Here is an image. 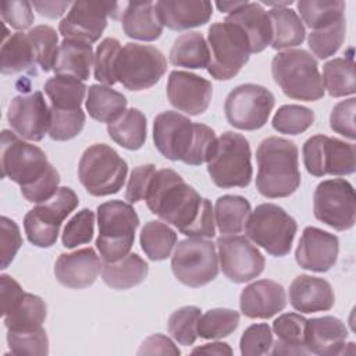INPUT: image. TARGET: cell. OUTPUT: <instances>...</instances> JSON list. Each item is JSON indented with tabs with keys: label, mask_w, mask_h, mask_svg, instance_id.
I'll use <instances>...</instances> for the list:
<instances>
[{
	"label": "cell",
	"mask_w": 356,
	"mask_h": 356,
	"mask_svg": "<svg viewBox=\"0 0 356 356\" xmlns=\"http://www.w3.org/2000/svg\"><path fill=\"white\" fill-rule=\"evenodd\" d=\"M1 171L31 203L46 202L58 191L60 174L44 152L8 129L1 131Z\"/></svg>",
	"instance_id": "2"
},
{
	"label": "cell",
	"mask_w": 356,
	"mask_h": 356,
	"mask_svg": "<svg viewBox=\"0 0 356 356\" xmlns=\"http://www.w3.org/2000/svg\"><path fill=\"white\" fill-rule=\"evenodd\" d=\"M209 74L217 81L234 78L248 63L250 44L246 33L235 24L222 21L209 28Z\"/></svg>",
	"instance_id": "10"
},
{
	"label": "cell",
	"mask_w": 356,
	"mask_h": 356,
	"mask_svg": "<svg viewBox=\"0 0 356 356\" xmlns=\"http://www.w3.org/2000/svg\"><path fill=\"white\" fill-rule=\"evenodd\" d=\"M307 320L296 313H284L273 323L277 341L273 342L271 355H307L305 345Z\"/></svg>",
	"instance_id": "30"
},
{
	"label": "cell",
	"mask_w": 356,
	"mask_h": 356,
	"mask_svg": "<svg viewBox=\"0 0 356 356\" xmlns=\"http://www.w3.org/2000/svg\"><path fill=\"white\" fill-rule=\"evenodd\" d=\"M242 4H243V1H217L216 3V6L218 7V10L221 13H232L234 10L241 7Z\"/></svg>",
	"instance_id": "61"
},
{
	"label": "cell",
	"mask_w": 356,
	"mask_h": 356,
	"mask_svg": "<svg viewBox=\"0 0 356 356\" xmlns=\"http://www.w3.org/2000/svg\"><path fill=\"white\" fill-rule=\"evenodd\" d=\"M149 273L147 263L136 253H128L122 259L102 264V280L113 289H129L145 281Z\"/></svg>",
	"instance_id": "32"
},
{
	"label": "cell",
	"mask_w": 356,
	"mask_h": 356,
	"mask_svg": "<svg viewBox=\"0 0 356 356\" xmlns=\"http://www.w3.org/2000/svg\"><path fill=\"white\" fill-rule=\"evenodd\" d=\"M108 136L128 150H138L146 140V117L138 108L125 110L114 122L107 124Z\"/></svg>",
	"instance_id": "37"
},
{
	"label": "cell",
	"mask_w": 356,
	"mask_h": 356,
	"mask_svg": "<svg viewBox=\"0 0 356 356\" xmlns=\"http://www.w3.org/2000/svg\"><path fill=\"white\" fill-rule=\"evenodd\" d=\"M122 29L128 38L152 42L161 36L163 25L153 1H129L122 11Z\"/></svg>",
	"instance_id": "28"
},
{
	"label": "cell",
	"mask_w": 356,
	"mask_h": 356,
	"mask_svg": "<svg viewBox=\"0 0 356 356\" xmlns=\"http://www.w3.org/2000/svg\"><path fill=\"white\" fill-rule=\"evenodd\" d=\"M0 268H7L14 260L17 252L22 245V238L18 225L11 218L1 216L0 218Z\"/></svg>",
	"instance_id": "53"
},
{
	"label": "cell",
	"mask_w": 356,
	"mask_h": 356,
	"mask_svg": "<svg viewBox=\"0 0 356 356\" xmlns=\"http://www.w3.org/2000/svg\"><path fill=\"white\" fill-rule=\"evenodd\" d=\"M274 104V95L268 89L256 83H243L225 97V118L234 128L256 131L266 125Z\"/></svg>",
	"instance_id": "14"
},
{
	"label": "cell",
	"mask_w": 356,
	"mask_h": 356,
	"mask_svg": "<svg viewBox=\"0 0 356 356\" xmlns=\"http://www.w3.org/2000/svg\"><path fill=\"white\" fill-rule=\"evenodd\" d=\"M93 58L92 44L81 40L64 39L60 43L53 71L56 75H68L79 81H86L90 76Z\"/></svg>",
	"instance_id": "31"
},
{
	"label": "cell",
	"mask_w": 356,
	"mask_h": 356,
	"mask_svg": "<svg viewBox=\"0 0 356 356\" xmlns=\"http://www.w3.org/2000/svg\"><path fill=\"white\" fill-rule=\"evenodd\" d=\"M121 4L115 1H75L60 21L58 31L64 39L93 43L107 26V17H122Z\"/></svg>",
	"instance_id": "17"
},
{
	"label": "cell",
	"mask_w": 356,
	"mask_h": 356,
	"mask_svg": "<svg viewBox=\"0 0 356 356\" xmlns=\"http://www.w3.org/2000/svg\"><path fill=\"white\" fill-rule=\"evenodd\" d=\"M7 343L13 355L49 353V339L43 327L35 331H7Z\"/></svg>",
	"instance_id": "51"
},
{
	"label": "cell",
	"mask_w": 356,
	"mask_h": 356,
	"mask_svg": "<svg viewBox=\"0 0 356 356\" xmlns=\"http://www.w3.org/2000/svg\"><path fill=\"white\" fill-rule=\"evenodd\" d=\"M7 120L19 138L33 142L42 140L50 128V108L43 93L35 90L29 95L15 96L10 102Z\"/></svg>",
	"instance_id": "19"
},
{
	"label": "cell",
	"mask_w": 356,
	"mask_h": 356,
	"mask_svg": "<svg viewBox=\"0 0 356 356\" xmlns=\"http://www.w3.org/2000/svg\"><path fill=\"white\" fill-rule=\"evenodd\" d=\"M35 56L26 33L15 32L3 40L0 51V70L3 74L28 71L36 75Z\"/></svg>",
	"instance_id": "36"
},
{
	"label": "cell",
	"mask_w": 356,
	"mask_h": 356,
	"mask_svg": "<svg viewBox=\"0 0 356 356\" xmlns=\"http://www.w3.org/2000/svg\"><path fill=\"white\" fill-rule=\"evenodd\" d=\"M314 217L325 225L346 231L355 225L356 195L352 184L342 178L320 182L313 195Z\"/></svg>",
	"instance_id": "16"
},
{
	"label": "cell",
	"mask_w": 356,
	"mask_h": 356,
	"mask_svg": "<svg viewBox=\"0 0 356 356\" xmlns=\"http://www.w3.org/2000/svg\"><path fill=\"white\" fill-rule=\"evenodd\" d=\"M102 264L93 248H83L71 253H61L54 264V275L67 288L83 289L96 281Z\"/></svg>",
	"instance_id": "22"
},
{
	"label": "cell",
	"mask_w": 356,
	"mask_h": 356,
	"mask_svg": "<svg viewBox=\"0 0 356 356\" xmlns=\"http://www.w3.org/2000/svg\"><path fill=\"white\" fill-rule=\"evenodd\" d=\"M171 268L175 278L186 286L199 288L211 282L218 274L214 243L196 236L179 241L171 259Z\"/></svg>",
	"instance_id": "13"
},
{
	"label": "cell",
	"mask_w": 356,
	"mask_h": 356,
	"mask_svg": "<svg viewBox=\"0 0 356 356\" xmlns=\"http://www.w3.org/2000/svg\"><path fill=\"white\" fill-rule=\"evenodd\" d=\"M24 293L21 285L10 275H0V299H1V316L10 309V306Z\"/></svg>",
	"instance_id": "58"
},
{
	"label": "cell",
	"mask_w": 356,
	"mask_h": 356,
	"mask_svg": "<svg viewBox=\"0 0 356 356\" xmlns=\"http://www.w3.org/2000/svg\"><path fill=\"white\" fill-rule=\"evenodd\" d=\"M250 211V203L243 196H220L214 206V217L218 231L224 235L239 234L243 229Z\"/></svg>",
	"instance_id": "38"
},
{
	"label": "cell",
	"mask_w": 356,
	"mask_h": 356,
	"mask_svg": "<svg viewBox=\"0 0 356 356\" xmlns=\"http://www.w3.org/2000/svg\"><path fill=\"white\" fill-rule=\"evenodd\" d=\"M127 104V97L111 86L95 83L88 88L86 110L99 122H114L125 113Z\"/></svg>",
	"instance_id": "33"
},
{
	"label": "cell",
	"mask_w": 356,
	"mask_h": 356,
	"mask_svg": "<svg viewBox=\"0 0 356 356\" xmlns=\"http://www.w3.org/2000/svg\"><path fill=\"white\" fill-rule=\"evenodd\" d=\"M200 318V309L197 306H184L177 309L167 323L171 337L184 346H191L197 338V321Z\"/></svg>",
	"instance_id": "48"
},
{
	"label": "cell",
	"mask_w": 356,
	"mask_h": 356,
	"mask_svg": "<svg viewBox=\"0 0 356 356\" xmlns=\"http://www.w3.org/2000/svg\"><path fill=\"white\" fill-rule=\"evenodd\" d=\"M271 74L275 83L291 99L316 102L324 96L317 60L303 49L275 54L271 61Z\"/></svg>",
	"instance_id": "5"
},
{
	"label": "cell",
	"mask_w": 356,
	"mask_h": 356,
	"mask_svg": "<svg viewBox=\"0 0 356 356\" xmlns=\"http://www.w3.org/2000/svg\"><path fill=\"white\" fill-rule=\"evenodd\" d=\"M302 153L307 172L314 177L350 175L356 170L355 145L338 138L314 135L305 142Z\"/></svg>",
	"instance_id": "15"
},
{
	"label": "cell",
	"mask_w": 356,
	"mask_h": 356,
	"mask_svg": "<svg viewBox=\"0 0 356 356\" xmlns=\"http://www.w3.org/2000/svg\"><path fill=\"white\" fill-rule=\"evenodd\" d=\"M86 89L82 81L68 75H56L49 78L44 83V92L50 99L51 107L61 110L82 108L81 104Z\"/></svg>",
	"instance_id": "40"
},
{
	"label": "cell",
	"mask_w": 356,
	"mask_h": 356,
	"mask_svg": "<svg viewBox=\"0 0 356 356\" xmlns=\"http://www.w3.org/2000/svg\"><path fill=\"white\" fill-rule=\"evenodd\" d=\"M86 121L85 111L76 110H61L50 107V128L49 136L53 140H70L81 134Z\"/></svg>",
	"instance_id": "47"
},
{
	"label": "cell",
	"mask_w": 356,
	"mask_h": 356,
	"mask_svg": "<svg viewBox=\"0 0 356 356\" xmlns=\"http://www.w3.org/2000/svg\"><path fill=\"white\" fill-rule=\"evenodd\" d=\"M47 314L44 300L33 293H24L3 314L8 331H35L42 328Z\"/></svg>",
	"instance_id": "29"
},
{
	"label": "cell",
	"mask_w": 356,
	"mask_h": 356,
	"mask_svg": "<svg viewBox=\"0 0 356 356\" xmlns=\"http://www.w3.org/2000/svg\"><path fill=\"white\" fill-rule=\"evenodd\" d=\"M286 306L285 289L271 280H259L241 292L239 307L249 318H270Z\"/></svg>",
	"instance_id": "23"
},
{
	"label": "cell",
	"mask_w": 356,
	"mask_h": 356,
	"mask_svg": "<svg viewBox=\"0 0 356 356\" xmlns=\"http://www.w3.org/2000/svg\"><path fill=\"white\" fill-rule=\"evenodd\" d=\"M348 328L345 323L334 316H323L307 320L305 345L309 353L314 355H342L345 353V339Z\"/></svg>",
	"instance_id": "26"
},
{
	"label": "cell",
	"mask_w": 356,
	"mask_h": 356,
	"mask_svg": "<svg viewBox=\"0 0 356 356\" xmlns=\"http://www.w3.org/2000/svg\"><path fill=\"white\" fill-rule=\"evenodd\" d=\"M273 346V332L268 324L249 325L239 341L241 353L243 356H259L270 353Z\"/></svg>",
	"instance_id": "52"
},
{
	"label": "cell",
	"mask_w": 356,
	"mask_h": 356,
	"mask_svg": "<svg viewBox=\"0 0 356 356\" xmlns=\"http://www.w3.org/2000/svg\"><path fill=\"white\" fill-rule=\"evenodd\" d=\"M97 225L96 248L104 261L113 263L129 253L139 217L131 203L110 200L97 206Z\"/></svg>",
	"instance_id": "6"
},
{
	"label": "cell",
	"mask_w": 356,
	"mask_h": 356,
	"mask_svg": "<svg viewBox=\"0 0 356 356\" xmlns=\"http://www.w3.org/2000/svg\"><path fill=\"white\" fill-rule=\"evenodd\" d=\"M193 355L196 353H204V355H232V349L228 343L224 342H211V343H206L203 346L195 348L192 350Z\"/></svg>",
	"instance_id": "60"
},
{
	"label": "cell",
	"mask_w": 356,
	"mask_h": 356,
	"mask_svg": "<svg viewBox=\"0 0 356 356\" xmlns=\"http://www.w3.org/2000/svg\"><path fill=\"white\" fill-rule=\"evenodd\" d=\"M128 174L127 161L108 145L95 143L81 156L78 178L92 196L120 192Z\"/></svg>",
	"instance_id": "8"
},
{
	"label": "cell",
	"mask_w": 356,
	"mask_h": 356,
	"mask_svg": "<svg viewBox=\"0 0 356 356\" xmlns=\"http://www.w3.org/2000/svg\"><path fill=\"white\" fill-rule=\"evenodd\" d=\"M355 110H356V99L350 97L348 100H342L334 106L330 115V127L334 132L353 140L355 135Z\"/></svg>",
	"instance_id": "54"
},
{
	"label": "cell",
	"mask_w": 356,
	"mask_h": 356,
	"mask_svg": "<svg viewBox=\"0 0 356 356\" xmlns=\"http://www.w3.org/2000/svg\"><path fill=\"white\" fill-rule=\"evenodd\" d=\"M170 63L175 67L207 68L210 63V50L200 32H186L174 40L170 50Z\"/></svg>",
	"instance_id": "35"
},
{
	"label": "cell",
	"mask_w": 356,
	"mask_h": 356,
	"mask_svg": "<svg viewBox=\"0 0 356 356\" xmlns=\"http://www.w3.org/2000/svg\"><path fill=\"white\" fill-rule=\"evenodd\" d=\"M145 200L153 214L186 236L213 238L216 235L210 200L202 197L174 170L156 171Z\"/></svg>",
	"instance_id": "1"
},
{
	"label": "cell",
	"mask_w": 356,
	"mask_h": 356,
	"mask_svg": "<svg viewBox=\"0 0 356 356\" xmlns=\"http://www.w3.org/2000/svg\"><path fill=\"white\" fill-rule=\"evenodd\" d=\"M153 140L168 160L200 165L209 161L216 143V132L200 122H192L178 111H163L153 122Z\"/></svg>",
	"instance_id": "3"
},
{
	"label": "cell",
	"mask_w": 356,
	"mask_h": 356,
	"mask_svg": "<svg viewBox=\"0 0 356 356\" xmlns=\"http://www.w3.org/2000/svg\"><path fill=\"white\" fill-rule=\"evenodd\" d=\"M31 42L35 61L42 71L49 72L54 68L58 54L57 32L49 25H36L26 33Z\"/></svg>",
	"instance_id": "44"
},
{
	"label": "cell",
	"mask_w": 356,
	"mask_h": 356,
	"mask_svg": "<svg viewBox=\"0 0 356 356\" xmlns=\"http://www.w3.org/2000/svg\"><path fill=\"white\" fill-rule=\"evenodd\" d=\"M339 253L338 236L317 227H306L295 250L296 263L310 271L325 273L337 263Z\"/></svg>",
	"instance_id": "21"
},
{
	"label": "cell",
	"mask_w": 356,
	"mask_h": 356,
	"mask_svg": "<svg viewBox=\"0 0 356 356\" xmlns=\"http://www.w3.org/2000/svg\"><path fill=\"white\" fill-rule=\"evenodd\" d=\"M95 231V213L90 209H82L74 217H71L64 227L61 242L67 249H72L78 245L89 243Z\"/></svg>",
	"instance_id": "50"
},
{
	"label": "cell",
	"mask_w": 356,
	"mask_h": 356,
	"mask_svg": "<svg viewBox=\"0 0 356 356\" xmlns=\"http://www.w3.org/2000/svg\"><path fill=\"white\" fill-rule=\"evenodd\" d=\"M289 303L300 313H317L330 310L335 303L331 284L320 277L298 275L289 285Z\"/></svg>",
	"instance_id": "25"
},
{
	"label": "cell",
	"mask_w": 356,
	"mask_h": 356,
	"mask_svg": "<svg viewBox=\"0 0 356 356\" xmlns=\"http://www.w3.org/2000/svg\"><path fill=\"white\" fill-rule=\"evenodd\" d=\"M207 172L218 188H246L253 175L248 139L232 131L217 138L216 147L207 161Z\"/></svg>",
	"instance_id": "7"
},
{
	"label": "cell",
	"mask_w": 356,
	"mask_h": 356,
	"mask_svg": "<svg viewBox=\"0 0 356 356\" xmlns=\"http://www.w3.org/2000/svg\"><path fill=\"white\" fill-rule=\"evenodd\" d=\"M213 95L211 82L188 71H171L167 82L170 103L189 115L203 114Z\"/></svg>",
	"instance_id": "20"
},
{
	"label": "cell",
	"mask_w": 356,
	"mask_h": 356,
	"mask_svg": "<svg viewBox=\"0 0 356 356\" xmlns=\"http://www.w3.org/2000/svg\"><path fill=\"white\" fill-rule=\"evenodd\" d=\"M298 11L309 28L317 29L343 17L345 1L342 0H300Z\"/></svg>",
	"instance_id": "45"
},
{
	"label": "cell",
	"mask_w": 356,
	"mask_h": 356,
	"mask_svg": "<svg viewBox=\"0 0 356 356\" xmlns=\"http://www.w3.org/2000/svg\"><path fill=\"white\" fill-rule=\"evenodd\" d=\"M346 21L345 17L338 18L330 24H325L309 33L307 43L313 54L320 60L334 56L345 40Z\"/></svg>",
	"instance_id": "42"
},
{
	"label": "cell",
	"mask_w": 356,
	"mask_h": 356,
	"mask_svg": "<svg viewBox=\"0 0 356 356\" xmlns=\"http://www.w3.org/2000/svg\"><path fill=\"white\" fill-rule=\"evenodd\" d=\"M154 174H156L154 164H143V165L135 167L131 172L129 181L127 185L125 199L129 203H136L139 200H143Z\"/></svg>",
	"instance_id": "56"
},
{
	"label": "cell",
	"mask_w": 356,
	"mask_h": 356,
	"mask_svg": "<svg viewBox=\"0 0 356 356\" xmlns=\"http://www.w3.org/2000/svg\"><path fill=\"white\" fill-rule=\"evenodd\" d=\"M121 50V43L115 38H106L96 49L93 58V75L95 79L111 86L117 82L115 78V61Z\"/></svg>",
	"instance_id": "49"
},
{
	"label": "cell",
	"mask_w": 356,
	"mask_h": 356,
	"mask_svg": "<svg viewBox=\"0 0 356 356\" xmlns=\"http://www.w3.org/2000/svg\"><path fill=\"white\" fill-rule=\"evenodd\" d=\"M154 8L161 25L172 31L204 25L213 14V6L206 0H160Z\"/></svg>",
	"instance_id": "24"
},
{
	"label": "cell",
	"mask_w": 356,
	"mask_h": 356,
	"mask_svg": "<svg viewBox=\"0 0 356 356\" xmlns=\"http://www.w3.org/2000/svg\"><path fill=\"white\" fill-rule=\"evenodd\" d=\"M177 245V234L161 221H147L140 231V248L153 260H165Z\"/></svg>",
	"instance_id": "41"
},
{
	"label": "cell",
	"mask_w": 356,
	"mask_h": 356,
	"mask_svg": "<svg viewBox=\"0 0 356 356\" xmlns=\"http://www.w3.org/2000/svg\"><path fill=\"white\" fill-rule=\"evenodd\" d=\"M314 122V113L300 104H284L273 117V128L285 135H299Z\"/></svg>",
	"instance_id": "46"
},
{
	"label": "cell",
	"mask_w": 356,
	"mask_h": 356,
	"mask_svg": "<svg viewBox=\"0 0 356 356\" xmlns=\"http://www.w3.org/2000/svg\"><path fill=\"white\" fill-rule=\"evenodd\" d=\"M296 231L295 218L274 203L259 204L245 224L246 236L275 257H284L291 252Z\"/></svg>",
	"instance_id": "9"
},
{
	"label": "cell",
	"mask_w": 356,
	"mask_h": 356,
	"mask_svg": "<svg viewBox=\"0 0 356 356\" xmlns=\"http://www.w3.org/2000/svg\"><path fill=\"white\" fill-rule=\"evenodd\" d=\"M239 325V313L232 309H210L197 321V337L220 339L232 334Z\"/></svg>",
	"instance_id": "43"
},
{
	"label": "cell",
	"mask_w": 356,
	"mask_h": 356,
	"mask_svg": "<svg viewBox=\"0 0 356 356\" xmlns=\"http://www.w3.org/2000/svg\"><path fill=\"white\" fill-rule=\"evenodd\" d=\"M0 13L4 22H7L11 28L18 31H24L29 28L35 21L32 3L25 0L1 1Z\"/></svg>",
	"instance_id": "55"
},
{
	"label": "cell",
	"mask_w": 356,
	"mask_h": 356,
	"mask_svg": "<svg viewBox=\"0 0 356 356\" xmlns=\"http://www.w3.org/2000/svg\"><path fill=\"white\" fill-rule=\"evenodd\" d=\"M323 86L332 97H343L356 92L353 57H338L327 61L323 68Z\"/></svg>",
	"instance_id": "39"
},
{
	"label": "cell",
	"mask_w": 356,
	"mask_h": 356,
	"mask_svg": "<svg viewBox=\"0 0 356 356\" xmlns=\"http://www.w3.org/2000/svg\"><path fill=\"white\" fill-rule=\"evenodd\" d=\"M217 248L221 270L229 281L243 284L263 273L264 256L246 236H221L217 239Z\"/></svg>",
	"instance_id": "18"
},
{
	"label": "cell",
	"mask_w": 356,
	"mask_h": 356,
	"mask_svg": "<svg viewBox=\"0 0 356 356\" xmlns=\"http://www.w3.org/2000/svg\"><path fill=\"white\" fill-rule=\"evenodd\" d=\"M256 188L268 199L286 197L300 185L299 150L295 142L270 136L260 142L256 150Z\"/></svg>",
	"instance_id": "4"
},
{
	"label": "cell",
	"mask_w": 356,
	"mask_h": 356,
	"mask_svg": "<svg viewBox=\"0 0 356 356\" xmlns=\"http://www.w3.org/2000/svg\"><path fill=\"white\" fill-rule=\"evenodd\" d=\"M268 17L273 26V38L270 43L273 49H289L303 43L306 31L295 10L288 7L271 8Z\"/></svg>",
	"instance_id": "34"
},
{
	"label": "cell",
	"mask_w": 356,
	"mask_h": 356,
	"mask_svg": "<svg viewBox=\"0 0 356 356\" xmlns=\"http://www.w3.org/2000/svg\"><path fill=\"white\" fill-rule=\"evenodd\" d=\"M181 350L163 334H154L145 339L138 355H179Z\"/></svg>",
	"instance_id": "57"
},
{
	"label": "cell",
	"mask_w": 356,
	"mask_h": 356,
	"mask_svg": "<svg viewBox=\"0 0 356 356\" xmlns=\"http://www.w3.org/2000/svg\"><path fill=\"white\" fill-rule=\"evenodd\" d=\"M36 11L49 18H57L65 13L70 7V1H32Z\"/></svg>",
	"instance_id": "59"
},
{
	"label": "cell",
	"mask_w": 356,
	"mask_h": 356,
	"mask_svg": "<svg viewBox=\"0 0 356 356\" xmlns=\"http://www.w3.org/2000/svg\"><path fill=\"white\" fill-rule=\"evenodd\" d=\"M225 21L238 25L246 33L250 53H260L271 43V21L268 13L259 3H249L245 0L241 7L227 15Z\"/></svg>",
	"instance_id": "27"
},
{
	"label": "cell",
	"mask_w": 356,
	"mask_h": 356,
	"mask_svg": "<svg viewBox=\"0 0 356 356\" xmlns=\"http://www.w3.org/2000/svg\"><path fill=\"white\" fill-rule=\"evenodd\" d=\"M76 193L61 186L46 202L38 203L24 217V228L28 241L38 248H50L56 243L60 227L67 216L78 207Z\"/></svg>",
	"instance_id": "12"
},
{
	"label": "cell",
	"mask_w": 356,
	"mask_h": 356,
	"mask_svg": "<svg viewBox=\"0 0 356 356\" xmlns=\"http://www.w3.org/2000/svg\"><path fill=\"white\" fill-rule=\"evenodd\" d=\"M165 71L164 54L150 44L127 43L115 61L117 82L135 92L154 86Z\"/></svg>",
	"instance_id": "11"
},
{
	"label": "cell",
	"mask_w": 356,
	"mask_h": 356,
	"mask_svg": "<svg viewBox=\"0 0 356 356\" xmlns=\"http://www.w3.org/2000/svg\"><path fill=\"white\" fill-rule=\"evenodd\" d=\"M264 4H267V6H273L274 8H277V7H286V6H291L293 1L292 0H286V1H263Z\"/></svg>",
	"instance_id": "62"
}]
</instances>
